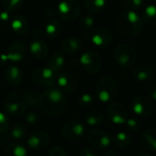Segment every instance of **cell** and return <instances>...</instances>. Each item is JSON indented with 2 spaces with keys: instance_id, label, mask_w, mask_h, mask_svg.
<instances>
[{
  "instance_id": "obj_38",
  "label": "cell",
  "mask_w": 156,
  "mask_h": 156,
  "mask_svg": "<svg viewBox=\"0 0 156 156\" xmlns=\"http://www.w3.org/2000/svg\"><path fill=\"white\" fill-rule=\"evenodd\" d=\"M48 156H68V154L63 147L56 145L49 150Z\"/></svg>"
},
{
  "instance_id": "obj_43",
  "label": "cell",
  "mask_w": 156,
  "mask_h": 156,
  "mask_svg": "<svg viewBox=\"0 0 156 156\" xmlns=\"http://www.w3.org/2000/svg\"><path fill=\"white\" fill-rule=\"evenodd\" d=\"M33 34H34V36L35 37H41L42 35H45V33H44V28H42V27H36L35 29H34V31H33Z\"/></svg>"
},
{
  "instance_id": "obj_44",
  "label": "cell",
  "mask_w": 156,
  "mask_h": 156,
  "mask_svg": "<svg viewBox=\"0 0 156 156\" xmlns=\"http://www.w3.org/2000/svg\"><path fill=\"white\" fill-rule=\"evenodd\" d=\"M149 99L153 100V101H156V87H154L153 89L150 90L149 91Z\"/></svg>"
},
{
  "instance_id": "obj_10",
  "label": "cell",
  "mask_w": 156,
  "mask_h": 156,
  "mask_svg": "<svg viewBox=\"0 0 156 156\" xmlns=\"http://www.w3.org/2000/svg\"><path fill=\"white\" fill-rule=\"evenodd\" d=\"M90 40L97 47L105 48L112 44L113 41V36L108 28L99 27L90 33Z\"/></svg>"
},
{
  "instance_id": "obj_30",
  "label": "cell",
  "mask_w": 156,
  "mask_h": 156,
  "mask_svg": "<svg viewBox=\"0 0 156 156\" xmlns=\"http://www.w3.org/2000/svg\"><path fill=\"white\" fill-rule=\"evenodd\" d=\"M114 143L119 147L126 148L132 144V139L127 133L123 132H119L114 136Z\"/></svg>"
},
{
  "instance_id": "obj_1",
  "label": "cell",
  "mask_w": 156,
  "mask_h": 156,
  "mask_svg": "<svg viewBox=\"0 0 156 156\" xmlns=\"http://www.w3.org/2000/svg\"><path fill=\"white\" fill-rule=\"evenodd\" d=\"M39 107L45 114L56 117L66 112L68 101L58 88L51 87L41 94Z\"/></svg>"
},
{
  "instance_id": "obj_37",
  "label": "cell",
  "mask_w": 156,
  "mask_h": 156,
  "mask_svg": "<svg viewBox=\"0 0 156 156\" xmlns=\"http://www.w3.org/2000/svg\"><path fill=\"white\" fill-rule=\"evenodd\" d=\"M10 127V120L6 113L0 112V133L5 132Z\"/></svg>"
},
{
  "instance_id": "obj_20",
  "label": "cell",
  "mask_w": 156,
  "mask_h": 156,
  "mask_svg": "<svg viewBox=\"0 0 156 156\" xmlns=\"http://www.w3.org/2000/svg\"><path fill=\"white\" fill-rule=\"evenodd\" d=\"M133 77L139 81H148L154 76V69L152 66L142 64L135 67L133 70Z\"/></svg>"
},
{
  "instance_id": "obj_42",
  "label": "cell",
  "mask_w": 156,
  "mask_h": 156,
  "mask_svg": "<svg viewBox=\"0 0 156 156\" xmlns=\"http://www.w3.org/2000/svg\"><path fill=\"white\" fill-rule=\"evenodd\" d=\"M80 156H96V154L90 148H83L80 154Z\"/></svg>"
},
{
  "instance_id": "obj_32",
  "label": "cell",
  "mask_w": 156,
  "mask_h": 156,
  "mask_svg": "<svg viewBox=\"0 0 156 156\" xmlns=\"http://www.w3.org/2000/svg\"><path fill=\"white\" fill-rule=\"evenodd\" d=\"M144 0H122L121 5L124 11H136L144 5Z\"/></svg>"
},
{
  "instance_id": "obj_21",
  "label": "cell",
  "mask_w": 156,
  "mask_h": 156,
  "mask_svg": "<svg viewBox=\"0 0 156 156\" xmlns=\"http://www.w3.org/2000/svg\"><path fill=\"white\" fill-rule=\"evenodd\" d=\"M65 64L66 60L64 56L59 51H53L49 58L48 66L50 69H52L56 73H60L63 70Z\"/></svg>"
},
{
  "instance_id": "obj_4",
  "label": "cell",
  "mask_w": 156,
  "mask_h": 156,
  "mask_svg": "<svg viewBox=\"0 0 156 156\" xmlns=\"http://www.w3.org/2000/svg\"><path fill=\"white\" fill-rule=\"evenodd\" d=\"M118 92V86L115 80L110 76L102 77L96 85L97 98L102 102L113 100Z\"/></svg>"
},
{
  "instance_id": "obj_34",
  "label": "cell",
  "mask_w": 156,
  "mask_h": 156,
  "mask_svg": "<svg viewBox=\"0 0 156 156\" xmlns=\"http://www.w3.org/2000/svg\"><path fill=\"white\" fill-rule=\"evenodd\" d=\"M93 26H94V18L91 15L87 14L82 16L80 21V27L82 30L89 31L93 27Z\"/></svg>"
},
{
  "instance_id": "obj_7",
  "label": "cell",
  "mask_w": 156,
  "mask_h": 156,
  "mask_svg": "<svg viewBox=\"0 0 156 156\" xmlns=\"http://www.w3.org/2000/svg\"><path fill=\"white\" fill-rule=\"evenodd\" d=\"M57 77H58V73H56L48 66L37 68L34 69L32 73L33 81L37 85L46 88L53 87L57 81Z\"/></svg>"
},
{
  "instance_id": "obj_17",
  "label": "cell",
  "mask_w": 156,
  "mask_h": 156,
  "mask_svg": "<svg viewBox=\"0 0 156 156\" xmlns=\"http://www.w3.org/2000/svg\"><path fill=\"white\" fill-rule=\"evenodd\" d=\"M4 77L10 87H16L23 80V72L17 66L10 65L5 69Z\"/></svg>"
},
{
  "instance_id": "obj_9",
  "label": "cell",
  "mask_w": 156,
  "mask_h": 156,
  "mask_svg": "<svg viewBox=\"0 0 156 156\" xmlns=\"http://www.w3.org/2000/svg\"><path fill=\"white\" fill-rule=\"evenodd\" d=\"M85 134V127L79 121H71L66 123L62 129V135L69 141H78Z\"/></svg>"
},
{
  "instance_id": "obj_22",
  "label": "cell",
  "mask_w": 156,
  "mask_h": 156,
  "mask_svg": "<svg viewBox=\"0 0 156 156\" xmlns=\"http://www.w3.org/2000/svg\"><path fill=\"white\" fill-rule=\"evenodd\" d=\"M62 31V25L57 19H50L44 26V33L49 38L58 37Z\"/></svg>"
},
{
  "instance_id": "obj_5",
  "label": "cell",
  "mask_w": 156,
  "mask_h": 156,
  "mask_svg": "<svg viewBox=\"0 0 156 156\" xmlns=\"http://www.w3.org/2000/svg\"><path fill=\"white\" fill-rule=\"evenodd\" d=\"M57 12L60 19L70 22L80 16L81 5L79 0H61L57 6Z\"/></svg>"
},
{
  "instance_id": "obj_33",
  "label": "cell",
  "mask_w": 156,
  "mask_h": 156,
  "mask_svg": "<svg viewBox=\"0 0 156 156\" xmlns=\"http://www.w3.org/2000/svg\"><path fill=\"white\" fill-rule=\"evenodd\" d=\"M27 97V105L29 107H38L40 103V97L41 95L34 90H29L26 92Z\"/></svg>"
},
{
  "instance_id": "obj_46",
  "label": "cell",
  "mask_w": 156,
  "mask_h": 156,
  "mask_svg": "<svg viewBox=\"0 0 156 156\" xmlns=\"http://www.w3.org/2000/svg\"><path fill=\"white\" fill-rule=\"evenodd\" d=\"M103 156H117L113 152H107Z\"/></svg>"
},
{
  "instance_id": "obj_39",
  "label": "cell",
  "mask_w": 156,
  "mask_h": 156,
  "mask_svg": "<svg viewBox=\"0 0 156 156\" xmlns=\"http://www.w3.org/2000/svg\"><path fill=\"white\" fill-rule=\"evenodd\" d=\"M125 125H127L128 128H129L130 130L133 131V132H138V131L141 129V124H140V122H139L137 120L133 119V118H129Z\"/></svg>"
},
{
  "instance_id": "obj_27",
  "label": "cell",
  "mask_w": 156,
  "mask_h": 156,
  "mask_svg": "<svg viewBox=\"0 0 156 156\" xmlns=\"http://www.w3.org/2000/svg\"><path fill=\"white\" fill-rule=\"evenodd\" d=\"M8 138L10 140L11 143H13L12 141H20L21 139H23L26 134H27V129L24 125L22 124H16L12 129H8L6 131Z\"/></svg>"
},
{
  "instance_id": "obj_28",
  "label": "cell",
  "mask_w": 156,
  "mask_h": 156,
  "mask_svg": "<svg viewBox=\"0 0 156 156\" xmlns=\"http://www.w3.org/2000/svg\"><path fill=\"white\" fill-rule=\"evenodd\" d=\"M143 19L147 24L156 26V5H149L144 9L143 13Z\"/></svg>"
},
{
  "instance_id": "obj_29",
  "label": "cell",
  "mask_w": 156,
  "mask_h": 156,
  "mask_svg": "<svg viewBox=\"0 0 156 156\" xmlns=\"http://www.w3.org/2000/svg\"><path fill=\"white\" fill-rule=\"evenodd\" d=\"M84 121L90 126H97L103 122V115L99 112H90L84 115Z\"/></svg>"
},
{
  "instance_id": "obj_15",
  "label": "cell",
  "mask_w": 156,
  "mask_h": 156,
  "mask_svg": "<svg viewBox=\"0 0 156 156\" xmlns=\"http://www.w3.org/2000/svg\"><path fill=\"white\" fill-rule=\"evenodd\" d=\"M132 107L133 112L139 116H148L153 111L151 100L144 96H137L134 98Z\"/></svg>"
},
{
  "instance_id": "obj_3",
  "label": "cell",
  "mask_w": 156,
  "mask_h": 156,
  "mask_svg": "<svg viewBox=\"0 0 156 156\" xmlns=\"http://www.w3.org/2000/svg\"><path fill=\"white\" fill-rule=\"evenodd\" d=\"M26 91L15 90L7 95L4 101V108L7 114L12 116L22 115L27 108Z\"/></svg>"
},
{
  "instance_id": "obj_11",
  "label": "cell",
  "mask_w": 156,
  "mask_h": 156,
  "mask_svg": "<svg viewBox=\"0 0 156 156\" xmlns=\"http://www.w3.org/2000/svg\"><path fill=\"white\" fill-rule=\"evenodd\" d=\"M88 140L90 144L97 148V149H107L111 144H112V139L111 137L104 132L101 130H91L88 133Z\"/></svg>"
},
{
  "instance_id": "obj_6",
  "label": "cell",
  "mask_w": 156,
  "mask_h": 156,
  "mask_svg": "<svg viewBox=\"0 0 156 156\" xmlns=\"http://www.w3.org/2000/svg\"><path fill=\"white\" fill-rule=\"evenodd\" d=\"M114 58L123 69H131L136 62V52L130 45L122 43L119 44L114 49Z\"/></svg>"
},
{
  "instance_id": "obj_23",
  "label": "cell",
  "mask_w": 156,
  "mask_h": 156,
  "mask_svg": "<svg viewBox=\"0 0 156 156\" xmlns=\"http://www.w3.org/2000/svg\"><path fill=\"white\" fill-rule=\"evenodd\" d=\"M27 150L19 142H13L7 144L3 152V156H27Z\"/></svg>"
},
{
  "instance_id": "obj_26",
  "label": "cell",
  "mask_w": 156,
  "mask_h": 156,
  "mask_svg": "<svg viewBox=\"0 0 156 156\" xmlns=\"http://www.w3.org/2000/svg\"><path fill=\"white\" fill-rule=\"evenodd\" d=\"M142 145L149 150L156 151V130H147L142 136Z\"/></svg>"
},
{
  "instance_id": "obj_2",
  "label": "cell",
  "mask_w": 156,
  "mask_h": 156,
  "mask_svg": "<svg viewBox=\"0 0 156 156\" xmlns=\"http://www.w3.org/2000/svg\"><path fill=\"white\" fill-rule=\"evenodd\" d=\"M144 19L136 11H123L114 21L117 31L126 37H138L144 30Z\"/></svg>"
},
{
  "instance_id": "obj_8",
  "label": "cell",
  "mask_w": 156,
  "mask_h": 156,
  "mask_svg": "<svg viewBox=\"0 0 156 156\" xmlns=\"http://www.w3.org/2000/svg\"><path fill=\"white\" fill-rule=\"evenodd\" d=\"M80 63L86 71L91 74L97 73L101 67L100 55L92 50H88L84 52L80 58Z\"/></svg>"
},
{
  "instance_id": "obj_36",
  "label": "cell",
  "mask_w": 156,
  "mask_h": 156,
  "mask_svg": "<svg viewBox=\"0 0 156 156\" xmlns=\"http://www.w3.org/2000/svg\"><path fill=\"white\" fill-rule=\"evenodd\" d=\"M24 115H25V121L28 124L34 125V124H37L39 122V115L34 111L27 112H25Z\"/></svg>"
},
{
  "instance_id": "obj_18",
  "label": "cell",
  "mask_w": 156,
  "mask_h": 156,
  "mask_svg": "<svg viewBox=\"0 0 156 156\" xmlns=\"http://www.w3.org/2000/svg\"><path fill=\"white\" fill-rule=\"evenodd\" d=\"M29 51L34 58L39 60L46 58L48 55V48L47 44L40 39H35L30 43Z\"/></svg>"
},
{
  "instance_id": "obj_47",
  "label": "cell",
  "mask_w": 156,
  "mask_h": 156,
  "mask_svg": "<svg viewBox=\"0 0 156 156\" xmlns=\"http://www.w3.org/2000/svg\"><path fill=\"white\" fill-rule=\"evenodd\" d=\"M139 156H150L149 154H140Z\"/></svg>"
},
{
  "instance_id": "obj_40",
  "label": "cell",
  "mask_w": 156,
  "mask_h": 156,
  "mask_svg": "<svg viewBox=\"0 0 156 156\" xmlns=\"http://www.w3.org/2000/svg\"><path fill=\"white\" fill-rule=\"evenodd\" d=\"M44 15H45V16H46V17L53 19V17H54L55 16H57V15H58L57 8H53L52 6H51V7H48V8H46V9H45V11H44Z\"/></svg>"
},
{
  "instance_id": "obj_45",
  "label": "cell",
  "mask_w": 156,
  "mask_h": 156,
  "mask_svg": "<svg viewBox=\"0 0 156 156\" xmlns=\"http://www.w3.org/2000/svg\"><path fill=\"white\" fill-rule=\"evenodd\" d=\"M7 58L5 54H0V66H4L7 62Z\"/></svg>"
},
{
  "instance_id": "obj_25",
  "label": "cell",
  "mask_w": 156,
  "mask_h": 156,
  "mask_svg": "<svg viewBox=\"0 0 156 156\" xmlns=\"http://www.w3.org/2000/svg\"><path fill=\"white\" fill-rule=\"evenodd\" d=\"M83 5L88 13L96 14L106 7L107 0H83Z\"/></svg>"
},
{
  "instance_id": "obj_13",
  "label": "cell",
  "mask_w": 156,
  "mask_h": 156,
  "mask_svg": "<svg viewBox=\"0 0 156 156\" xmlns=\"http://www.w3.org/2000/svg\"><path fill=\"white\" fill-rule=\"evenodd\" d=\"M126 110L119 103H112L108 108V115L112 122L117 125L126 124L129 117L126 113Z\"/></svg>"
},
{
  "instance_id": "obj_12",
  "label": "cell",
  "mask_w": 156,
  "mask_h": 156,
  "mask_svg": "<svg viewBox=\"0 0 156 156\" xmlns=\"http://www.w3.org/2000/svg\"><path fill=\"white\" fill-rule=\"evenodd\" d=\"M50 142V136L48 133L37 131L32 133L27 140V146L32 150H42L46 148Z\"/></svg>"
},
{
  "instance_id": "obj_35",
  "label": "cell",
  "mask_w": 156,
  "mask_h": 156,
  "mask_svg": "<svg viewBox=\"0 0 156 156\" xmlns=\"http://www.w3.org/2000/svg\"><path fill=\"white\" fill-rule=\"evenodd\" d=\"M94 104V98L90 93H84L80 98V105L83 108H90Z\"/></svg>"
},
{
  "instance_id": "obj_19",
  "label": "cell",
  "mask_w": 156,
  "mask_h": 156,
  "mask_svg": "<svg viewBox=\"0 0 156 156\" xmlns=\"http://www.w3.org/2000/svg\"><path fill=\"white\" fill-rule=\"evenodd\" d=\"M10 27L15 33H16L17 35L24 36L28 31L29 24L25 16L15 15L10 21Z\"/></svg>"
},
{
  "instance_id": "obj_41",
  "label": "cell",
  "mask_w": 156,
  "mask_h": 156,
  "mask_svg": "<svg viewBox=\"0 0 156 156\" xmlns=\"http://www.w3.org/2000/svg\"><path fill=\"white\" fill-rule=\"evenodd\" d=\"M9 21V12L4 10L0 12V24H5Z\"/></svg>"
},
{
  "instance_id": "obj_16",
  "label": "cell",
  "mask_w": 156,
  "mask_h": 156,
  "mask_svg": "<svg viewBox=\"0 0 156 156\" xmlns=\"http://www.w3.org/2000/svg\"><path fill=\"white\" fill-rule=\"evenodd\" d=\"M56 83L58 86V89L63 92L67 93H72L77 90V80L75 78L69 74V73H59L57 77Z\"/></svg>"
},
{
  "instance_id": "obj_14",
  "label": "cell",
  "mask_w": 156,
  "mask_h": 156,
  "mask_svg": "<svg viewBox=\"0 0 156 156\" xmlns=\"http://www.w3.org/2000/svg\"><path fill=\"white\" fill-rule=\"evenodd\" d=\"M5 55H6L8 61L19 62L23 60L27 55V48L24 42L16 40L13 43H11Z\"/></svg>"
},
{
  "instance_id": "obj_24",
  "label": "cell",
  "mask_w": 156,
  "mask_h": 156,
  "mask_svg": "<svg viewBox=\"0 0 156 156\" xmlns=\"http://www.w3.org/2000/svg\"><path fill=\"white\" fill-rule=\"evenodd\" d=\"M61 48L67 54H74L80 50L81 42L76 37H69L63 40L61 44Z\"/></svg>"
},
{
  "instance_id": "obj_31",
  "label": "cell",
  "mask_w": 156,
  "mask_h": 156,
  "mask_svg": "<svg viewBox=\"0 0 156 156\" xmlns=\"http://www.w3.org/2000/svg\"><path fill=\"white\" fill-rule=\"evenodd\" d=\"M23 4V0H1V5L8 12L18 11Z\"/></svg>"
}]
</instances>
